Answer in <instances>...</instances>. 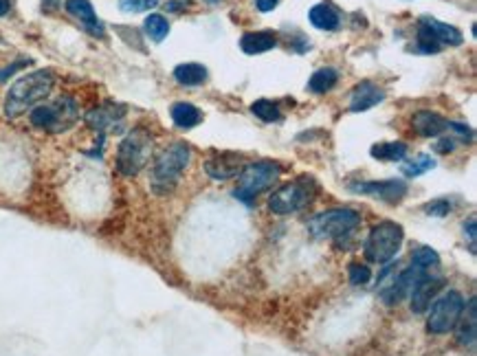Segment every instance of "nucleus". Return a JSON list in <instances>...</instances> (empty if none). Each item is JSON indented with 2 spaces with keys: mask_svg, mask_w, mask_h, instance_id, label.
Returning <instances> with one entry per match:
<instances>
[{
  "mask_svg": "<svg viewBox=\"0 0 477 356\" xmlns=\"http://www.w3.org/2000/svg\"><path fill=\"white\" fill-rule=\"evenodd\" d=\"M55 84V77L51 71H33L20 77L13 84L5 97V115L9 119H16L24 115L29 108L45 102Z\"/></svg>",
  "mask_w": 477,
  "mask_h": 356,
  "instance_id": "1",
  "label": "nucleus"
},
{
  "mask_svg": "<svg viewBox=\"0 0 477 356\" xmlns=\"http://www.w3.org/2000/svg\"><path fill=\"white\" fill-rule=\"evenodd\" d=\"M189 145L183 141H174L170 147H165L159 154V159L154 161L152 168V189L154 194L165 196L176 187L180 181V174L187 168L189 163Z\"/></svg>",
  "mask_w": 477,
  "mask_h": 356,
  "instance_id": "2",
  "label": "nucleus"
},
{
  "mask_svg": "<svg viewBox=\"0 0 477 356\" xmlns=\"http://www.w3.org/2000/svg\"><path fill=\"white\" fill-rule=\"evenodd\" d=\"M282 174V168L275 161H258L249 163L237 174V185H235V198L242 202H253L262 191L271 189L273 183Z\"/></svg>",
  "mask_w": 477,
  "mask_h": 356,
  "instance_id": "3",
  "label": "nucleus"
},
{
  "mask_svg": "<svg viewBox=\"0 0 477 356\" xmlns=\"http://www.w3.org/2000/svg\"><path fill=\"white\" fill-rule=\"evenodd\" d=\"M152 156V136L143 128H134L117 147V170L123 176H136Z\"/></svg>",
  "mask_w": 477,
  "mask_h": 356,
  "instance_id": "4",
  "label": "nucleus"
},
{
  "mask_svg": "<svg viewBox=\"0 0 477 356\" xmlns=\"http://www.w3.org/2000/svg\"><path fill=\"white\" fill-rule=\"evenodd\" d=\"M405 238V231L400 225L385 220L378 222L370 229V236L366 240V257L374 264H385L389 259H394L400 251V244Z\"/></svg>",
  "mask_w": 477,
  "mask_h": 356,
  "instance_id": "5",
  "label": "nucleus"
},
{
  "mask_svg": "<svg viewBox=\"0 0 477 356\" xmlns=\"http://www.w3.org/2000/svg\"><path fill=\"white\" fill-rule=\"evenodd\" d=\"M361 225V216L352 209H328L315 216L308 229L315 238L326 240H343L354 234V229Z\"/></svg>",
  "mask_w": 477,
  "mask_h": 356,
  "instance_id": "6",
  "label": "nucleus"
},
{
  "mask_svg": "<svg viewBox=\"0 0 477 356\" xmlns=\"http://www.w3.org/2000/svg\"><path fill=\"white\" fill-rule=\"evenodd\" d=\"M315 191V181L308 176H302L297 181L282 185L277 191H273V196L269 198V209L277 216H290L295 211L304 209L313 198Z\"/></svg>",
  "mask_w": 477,
  "mask_h": 356,
  "instance_id": "7",
  "label": "nucleus"
},
{
  "mask_svg": "<svg viewBox=\"0 0 477 356\" xmlns=\"http://www.w3.org/2000/svg\"><path fill=\"white\" fill-rule=\"evenodd\" d=\"M429 319H427V327L431 334H446L451 332L460 314L462 308H464V297H462L458 291H448L444 293L440 299H433V304L429 306Z\"/></svg>",
  "mask_w": 477,
  "mask_h": 356,
  "instance_id": "8",
  "label": "nucleus"
},
{
  "mask_svg": "<svg viewBox=\"0 0 477 356\" xmlns=\"http://www.w3.org/2000/svg\"><path fill=\"white\" fill-rule=\"evenodd\" d=\"M350 189L354 194H366L372 198H381L387 202H398L407 194V183L391 178V181H368V183H352Z\"/></svg>",
  "mask_w": 477,
  "mask_h": 356,
  "instance_id": "9",
  "label": "nucleus"
},
{
  "mask_svg": "<svg viewBox=\"0 0 477 356\" xmlns=\"http://www.w3.org/2000/svg\"><path fill=\"white\" fill-rule=\"evenodd\" d=\"M444 289V280L442 277H429V275H420L414 286H412V310L416 314H423L429 310L431 301L436 299V295Z\"/></svg>",
  "mask_w": 477,
  "mask_h": 356,
  "instance_id": "10",
  "label": "nucleus"
},
{
  "mask_svg": "<svg viewBox=\"0 0 477 356\" xmlns=\"http://www.w3.org/2000/svg\"><path fill=\"white\" fill-rule=\"evenodd\" d=\"M420 277V268L418 266H412L402 270L398 277H394L389 284H385V289H381V297L387 306H394V304H400V299L412 291L414 282Z\"/></svg>",
  "mask_w": 477,
  "mask_h": 356,
  "instance_id": "11",
  "label": "nucleus"
},
{
  "mask_svg": "<svg viewBox=\"0 0 477 356\" xmlns=\"http://www.w3.org/2000/svg\"><path fill=\"white\" fill-rule=\"evenodd\" d=\"M244 163H242V156L237 154H231V152H224V154H218L214 159H209L205 163V170L207 174L214 178V181H227V178H233L242 172Z\"/></svg>",
  "mask_w": 477,
  "mask_h": 356,
  "instance_id": "12",
  "label": "nucleus"
},
{
  "mask_svg": "<svg viewBox=\"0 0 477 356\" xmlns=\"http://www.w3.org/2000/svg\"><path fill=\"white\" fill-rule=\"evenodd\" d=\"M385 99V92L378 88L372 81H361V84L352 90V102H350V111L352 113H366L376 104Z\"/></svg>",
  "mask_w": 477,
  "mask_h": 356,
  "instance_id": "13",
  "label": "nucleus"
},
{
  "mask_svg": "<svg viewBox=\"0 0 477 356\" xmlns=\"http://www.w3.org/2000/svg\"><path fill=\"white\" fill-rule=\"evenodd\" d=\"M455 327H458V343L460 346L469 348L475 343V337H477V301L475 299H469V304H464Z\"/></svg>",
  "mask_w": 477,
  "mask_h": 356,
  "instance_id": "14",
  "label": "nucleus"
},
{
  "mask_svg": "<svg viewBox=\"0 0 477 356\" xmlns=\"http://www.w3.org/2000/svg\"><path fill=\"white\" fill-rule=\"evenodd\" d=\"M51 111H53L51 132H64L77 121V104L71 97H60L51 106Z\"/></svg>",
  "mask_w": 477,
  "mask_h": 356,
  "instance_id": "15",
  "label": "nucleus"
},
{
  "mask_svg": "<svg viewBox=\"0 0 477 356\" xmlns=\"http://www.w3.org/2000/svg\"><path fill=\"white\" fill-rule=\"evenodd\" d=\"M414 128L420 136H438L446 130V119L440 117L438 113H431V111H420L414 115L412 119Z\"/></svg>",
  "mask_w": 477,
  "mask_h": 356,
  "instance_id": "16",
  "label": "nucleus"
},
{
  "mask_svg": "<svg viewBox=\"0 0 477 356\" xmlns=\"http://www.w3.org/2000/svg\"><path fill=\"white\" fill-rule=\"evenodd\" d=\"M277 44V35L273 31H256V33H244L240 40V47L247 56H258V53L271 51Z\"/></svg>",
  "mask_w": 477,
  "mask_h": 356,
  "instance_id": "17",
  "label": "nucleus"
},
{
  "mask_svg": "<svg viewBox=\"0 0 477 356\" xmlns=\"http://www.w3.org/2000/svg\"><path fill=\"white\" fill-rule=\"evenodd\" d=\"M66 11L71 13V16L79 18L93 33H100V35L104 33L102 22H100V18H97V13H95V9L88 0H66Z\"/></svg>",
  "mask_w": 477,
  "mask_h": 356,
  "instance_id": "18",
  "label": "nucleus"
},
{
  "mask_svg": "<svg viewBox=\"0 0 477 356\" xmlns=\"http://www.w3.org/2000/svg\"><path fill=\"white\" fill-rule=\"evenodd\" d=\"M420 24H425L427 29L433 33V38H436L442 47L444 44H451V47L462 44V33H460V29H455V26H448L444 22H438L436 18H423V20H420Z\"/></svg>",
  "mask_w": 477,
  "mask_h": 356,
  "instance_id": "19",
  "label": "nucleus"
},
{
  "mask_svg": "<svg viewBox=\"0 0 477 356\" xmlns=\"http://www.w3.org/2000/svg\"><path fill=\"white\" fill-rule=\"evenodd\" d=\"M308 18H311L313 26H317V29L321 31H334L339 29V13H336L330 5H315L311 9V13H308Z\"/></svg>",
  "mask_w": 477,
  "mask_h": 356,
  "instance_id": "20",
  "label": "nucleus"
},
{
  "mask_svg": "<svg viewBox=\"0 0 477 356\" xmlns=\"http://www.w3.org/2000/svg\"><path fill=\"white\" fill-rule=\"evenodd\" d=\"M172 119L178 128H183V130H189L194 126H198L203 115L201 111L196 108L194 104H187V102H178L172 106Z\"/></svg>",
  "mask_w": 477,
  "mask_h": 356,
  "instance_id": "21",
  "label": "nucleus"
},
{
  "mask_svg": "<svg viewBox=\"0 0 477 356\" xmlns=\"http://www.w3.org/2000/svg\"><path fill=\"white\" fill-rule=\"evenodd\" d=\"M174 79L183 86H198L207 79V68L203 64H180L174 68Z\"/></svg>",
  "mask_w": 477,
  "mask_h": 356,
  "instance_id": "22",
  "label": "nucleus"
},
{
  "mask_svg": "<svg viewBox=\"0 0 477 356\" xmlns=\"http://www.w3.org/2000/svg\"><path fill=\"white\" fill-rule=\"evenodd\" d=\"M370 154L378 161H402L407 154V145L400 141H387V143H376L370 147Z\"/></svg>",
  "mask_w": 477,
  "mask_h": 356,
  "instance_id": "23",
  "label": "nucleus"
},
{
  "mask_svg": "<svg viewBox=\"0 0 477 356\" xmlns=\"http://www.w3.org/2000/svg\"><path fill=\"white\" fill-rule=\"evenodd\" d=\"M336 79H339V73L334 71V68H319V71L313 73V77L308 79V90L313 92H328L334 88Z\"/></svg>",
  "mask_w": 477,
  "mask_h": 356,
  "instance_id": "24",
  "label": "nucleus"
},
{
  "mask_svg": "<svg viewBox=\"0 0 477 356\" xmlns=\"http://www.w3.org/2000/svg\"><path fill=\"white\" fill-rule=\"evenodd\" d=\"M121 117H123V108H119V111H115V108H97V111L88 113L86 119H88V123L93 128L104 130V128L112 126L115 121H119Z\"/></svg>",
  "mask_w": 477,
  "mask_h": 356,
  "instance_id": "25",
  "label": "nucleus"
},
{
  "mask_svg": "<svg viewBox=\"0 0 477 356\" xmlns=\"http://www.w3.org/2000/svg\"><path fill=\"white\" fill-rule=\"evenodd\" d=\"M146 31L154 42H163L167 33H170V22H167L161 13H150L146 18Z\"/></svg>",
  "mask_w": 477,
  "mask_h": 356,
  "instance_id": "26",
  "label": "nucleus"
},
{
  "mask_svg": "<svg viewBox=\"0 0 477 356\" xmlns=\"http://www.w3.org/2000/svg\"><path fill=\"white\" fill-rule=\"evenodd\" d=\"M433 168H436V161H433L429 154H420V156H416L414 161L402 163V165H400V172H402L407 178H416V176L425 174V172H429V170H433Z\"/></svg>",
  "mask_w": 477,
  "mask_h": 356,
  "instance_id": "27",
  "label": "nucleus"
},
{
  "mask_svg": "<svg viewBox=\"0 0 477 356\" xmlns=\"http://www.w3.org/2000/svg\"><path fill=\"white\" fill-rule=\"evenodd\" d=\"M251 111H253V115L260 117V119L266 121V123L279 121V117H282V113H279L277 104H275V102H269V99H258V102H253V106H251Z\"/></svg>",
  "mask_w": 477,
  "mask_h": 356,
  "instance_id": "28",
  "label": "nucleus"
},
{
  "mask_svg": "<svg viewBox=\"0 0 477 356\" xmlns=\"http://www.w3.org/2000/svg\"><path fill=\"white\" fill-rule=\"evenodd\" d=\"M412 259H414V264L420 270H427L431 266H438L440 264V255L433 251L431 246H420V249H416L414 255H412Z\"/></svg>",
  "mask_w": 477,
  "mask_h": 356,
  "instance_id": "29",
  "label": "nucleus"
},
{
  "mask_svg": "<svg viewBox=\"0 0 477 356\" xmlns=\"http://www.w3.org/2000/svg\"><path fill=\"white\" fill-rule=\"evenodd\" d=\"M442 49V44L438 42L436 38H433V33L427 29L425 24H420V29H418V51H423V53H438Z\"/></svg>",
  "mask_w": 477,
  "mask_h": 356,
  "instance_id": "30",
  "label": "nucleus"
},
{
  "mask_svg": "<svg viewBox=\"0 0 477 356\" xmlns=\"http://www.w3.org/2000/svg\"><path fill=\"white\" fill-rule=\"evenodd\" d=\"M347 277H350V284H352V286H363V284H368L372 280V270L366 264H350Z\"/></svg>",
  "mask_w": 477,
  "mask_h": 356,
  "instance_id": "31",
  "label": "nucleus"
},
{
  "mask_svg": "<svg viewBox=\"0 0 477 356\" xmlns=\"http://www.w3.org/2000/svg\"><path fill=\"white\" fill-rule=\"evenodd\" d=\"M157 5V0H119V9L125 13H141Z\"/></svg>",
  "mask_w": 477,
  "mask_h": 356,
  "instance_id": "32",
  "label": "nucleus"
},
{
  "mask_svg": "<svg viewBox=\"0 0 477 356\" xmlns=\"http://www.w3.org/2000/svg\"><path fill=\"white\" fill-rule=\"evenodd\" d=\"M425 211H427L429 216H438V218H442V216H446L448 211H451V204H448V200H433V202L427 204Z\"/></svg>",
  "mask_w": 477,
  "mask_h": 356,
  "instance_id": "33",
  "label": "nucleus"
},
{
  "mask_svg": "<svg viewBox=\"0 0 477 356\" xmlns=\"http://www.w3.org/2000/svg\"><path fill=\"white\" fill-rule=\"evenodd\" d=\"M26 64H31L29 60H22V62H13L11 66H7L3 73H0V81H7L11 75H13V71H18V68H22V66H26Z\"/></svg>",
  "mask_w": 477,
  "mask_h": 356,
  "instance_id": "34",
  "label": "nucleus"
},
{
  "mask_svg": "<svg viewBox=\"0 0 477 356\" xmlns=\"http://www.w3.org/2000/svg\"><path fill=\"white\" fill-rule=\"evenodd\" d=\"M464 236H469L471 251L475 253V216L469 218V222H464Z\"/></svg>",
  "mask_w": 477,
  "mask_h": 356,
  "instance_id": "35",
  "label": "nucleus"
},
{
  "mask_svg": "<svg viewBox=\"0 0 477 356\" xmlns=\"http://www.w3.org/2000/svg\"><path fill=\"white\" fill-rule=\"evenodd\" d=\"M433 147H436V152L446 154V152H451V149L455 147V139H440Z\"/></svg>",
  "mask_w": 477,
  "mask_h": 356,
  "instance_id": "36",
  "label": "nucleus"
},
{
  "mask_svg": "<svg viewBox=\"0 0 477 356\" xmlns=\"http://www.w3.org/2000/svg\"><path fill=\"white\" fill-rule=\"evenodd\" d=\"M277 3H279V0H256V5H258V9L260 11H273L275 7H277Z\"/></svg>",
  "mask_w": 477,
  "mask_h": 356,
  "instance_id": "37",
  "label": "nucleus"
},
{
  "mask_svg": "<svg viewBox=\"0 0 477 356\" xmlns=\"http://www.w3.org/2000/svg\"><path fill=\"white\" fill-rule=\"evenodd\" d=\"M9 9H11V3H9V0H0V16H7Z\"/></svg>",
  "mask_w": 477,
  "mask_h": 356,
  "instance_id": "38",
  "label": "nucleus"
}]
</instances>
